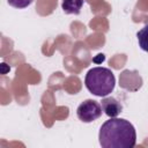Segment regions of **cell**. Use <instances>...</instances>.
I'll return each instance as SVG.
<instances>
[{"label":"cell","mask_w":148,"mask_h":148,"mask_svg":"<svg viewBox=\"0 0 148 148\" xmlns=\"http://www.w3.org/2000/svg\"><path fill=\"white\" fill-rule=\"evenodd\" d=\"M84 0H62L61 8L65 14H80Z\"/></svg>","instance_id":"cell-5"},{"label":"cell","mask_w":148,"mask_h":148,"mask_svg":"<svg viewBox=\"0 0 148 148\" xmlns=\"http://www.w3.org/2000/svg\"><path fill=\"white\" fill-rule=\"evenodd\" d=\"M101 105H102V109H103L104 113L110 118L118 117L120 114V112L123 111V105L114 97H106L105 96L102 99V104Z\"/></svg>","instance_id":"cell-4"},{"label":"cell","mask_w":148,"mask_h":148,"mask_svg":"<svg viewBox=\"0 0 148 148\" xmlns=\"http://www.w3.org/2000/svg\"><path fill=\"white\" fill-rule=\"evenodd\" d=\"M98 140L103 148H133L136 143V132L128 120L114 117L102 124Z\"/></svg>","instance_id":"cell-1"},{"label":"cell","mask_w":148,"mask_h":148,"mask_svg":"<svg viewBox=\"0 0 148 148\" xmlns=\"http://www.w3.org/2000/svg\"><path fill=\"white\" fill-rule=\"evenodd\" d=\"M102 105L94 99L83 101L76 109L77 118L83 123H91L102 116Z\"/></svg>","instance_id":"cell-3"},{"label":"cell","mask_w":148,"mask_h":148,"mask_svg":"<svg viewBox=\"0 0 148 148\" xmlns=\"http://www.w3.org/2000/svg\"><path fill=\"white\" fill-rule=\"evenodd\" d=\"M34 0H7L8 5L14 7V8H18V9H22V8H27L28 6H30Z\"/></svg>","instance_id":"cell-7"},{"label":"cell","mask_w":148,"mask_h":148,"mask_svg":"<svg viewBox=\"0 0 148 148\" xmlns=\"http://www.w3.org/2000/svg\"><path fill=\"white\" fill-rule=\"evenodd\" d=\"M84 84L92 95L105 97L113 91L116 77L112 71L106 67H94L86 74Z\"/></svg>","instance_id":"cell-2"},{"label":"cell","mask_w":148,"mask_h":148,"mask_svg":"<svg viewBox=\"0 0 148 148\" xmlns=\"http://www.w3.org/2000/svg\"><path fill=\"white\" fill-rule=\"evenodd\" d=\"M136 38L141 50H143L145 52H148V23L145 24L143 28H141L136 32Z\"/></svg>","instance_id":"cell-6"}]
</instances>
